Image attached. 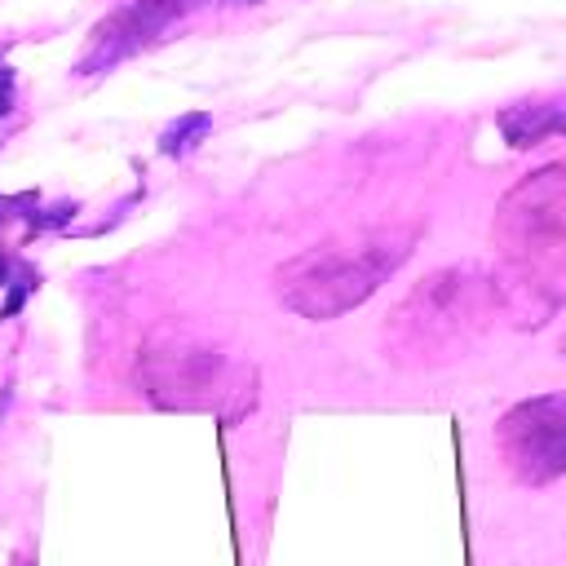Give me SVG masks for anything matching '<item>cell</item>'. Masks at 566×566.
Wrapping results in <instances>:
<instances>
[{
	"instance_id": "cell-1",
	"label": "cell",
	"mask_w": 566,
	"mask_h": 566,
	"mask_svg": "<svg viewBox=\"0 0 566 566\" xmlns=\"http://www.w3.org/2000/svg\"><path fill=\"white\" fill-rule=\"evenodd\" d=\"M402 234H367L358 243H323L310 248L301 256H292L287 265H279L274 287L279 301L314 323H327L354 305H363L407 256Z\"/></svg>"
},
{
	"instance_id": "cell-3",
	"label": "cell",
	"mask_w": 566,
	"mask_h": 566,
	"mask_svg": "<svg viewBox=\"0 0 566 566\" xmlns=\"http://www.w3.org/2000/svg\"><path fill=\"white\" fill-rule=\"evenodd\" d=\"M137 385L155 407L168 411H221L230 420V398L252 407V371L195 340L146 345L137 354Z\"/></svg>"
},
{
	"instance_id": "cell-5",
	"label": "cell",
	"mask_w": 566,
	"mask_h": 566,
	"mask_svg": "<svg viewBox=\"0 0 566 566\" xmlns=\"http://www.w3.org/2000/svg\"><path fill=\"white\" fill-rule=\"evenodd\" d=\"M495 451L522 486H548L566 473V394H539L509 407L495 424Z\"/></svg>"
},
{
	"instance_id": "cell-12",
	"label": "cell",
	"mask_w": 566,
	"mask_h": 566,
	"mask_svg": "<svg viewBox=\"0 0 566 566\" xmlns=\"http://www.w3.org/2000/svg\"><path fill=\"white\" fill-rule=\"evenodd\" d=\"M562 354H566V340H562Z\"/></svg>"
},
{
	"instance_id": "cell-11",
	"label": "cell",
	"mask_w": 566,
	"mask_h": 566,
	"mask_svg": "<svg viewBox=\"0 0 566 566\" xmlns=\"http://www.w3.org/2000/svg\"><path fill=\"white\" fill-rule=\"evenodd\" d=\"M13 566H31V562H13Z\"/></svg>"
},
{
	"instance_id": "cell-6",
	"label": "cell",
	"mask_w": 566,
	"mask_h": 566,
	"mask_svg": "<svg viewBox=\"0 0 566 566\" xmlns=\"http://www.w3.org/2000/svg\"><path fill=\"white\" fill-rule=\"evenodd\" d=\"M190 4H195V0H128V4H119L115 13H106V18L93 27L84 53L75 57V75H80V80H84V75H106V71L119 66L124 57L142 53L146 44H155Z\"/></svg>"
},
{
	"instance_id": "cell-10",
	"label": "cell",
	"mask_w": 566,
	"mask_h": 566,
	"mask_svg": "<svg viewBox=\"0 0 566 566\" xmlns=\"http://www.w3.org/2000/svg\"><path fill=\"white\" fill-rule=\"evenodd\" d=\"M13 106H18V71L0 57V119H4Z\"/></svg>"
},
{
	"instance_id": "cell-4",
	"label": "cell",
	"mask_w": 566,
	"mask_h": 566,
	"mask_svg": "<svg viewBox=\"0 0 566 566\" xmlns=\"http://www.w3.org/2000/svg\"><path fill=\"white\" fill-rule=\"evenodd\" d=\"M495 243L531 274L566 287V164H553L522 181L495 212Z\"/></svg>"
},
{
	"instance_id": "cell-8",
	"label": "cell",
	"mask_w": 566,
	"mask_h": 566,
	"mask_svg": "<svg viewBox=\"0 0 566 566\" xmlns=\"http://www.w3.org/2000/svg\"><path fill=\"white\" fill-rule=\"evenodd\" d=\"M71 217H75V203H71V199H62L57 208L40 203V195H35V190L13 195V199H0V230H4L9 221H22V226H27V230H22V243H31L35 234L62 230ZM4 256H9V252H4V243H0V261H4Z\"/></svg>"
},
{
	"instance_id": "cell-9",
	"label": "cell",
	"mask_w": 566,
	"mask_h": 566,
	"mask_svg": "<svg viewBox=\"0 0 566 566\" xmlns=\"http://www.w3.org/2000/svg\"><path fill=\"white\" fill-rule=\"evenodd\" d=\"M208 128H212V115H208V111H186V115H177V119L159 133V155H168V159L190 155V150L203 142Z\"/></svg>"
},
{
	"instance_id": "cell-7",
	"label": "cell",
	"mask_w": 566,
	"mask_h": 566,
	"mask_svg": "<svg viewBox=\"0 0 566 566\" xmlns=\"http://www.w3.org/2000/svg\"><path fill=\"white\" fill-rule=\"evenodd\" d=\"M500 133L513 150L539 146L548 137H566V102H517L500 111Z\"/></svg>"
},
{
	"instance_id": "cell-2",
	"label": "cell",
	"mask_w": 566,
	"mask_h": 566,
	"mask_svg": "<svg viewBox=\"0 0 566 566\" xmlns=\"http://www.w3.org/2000/svg\"><path fill=\"white\" fill-rule=\"evenodd\" d=\"M495 283L478 270H438L429 274L394 314L385 345H394L398 358L433 363L451 358V349H464L469 336L491 318Z\"/></svg>"
}]
</instances>
